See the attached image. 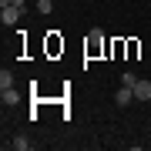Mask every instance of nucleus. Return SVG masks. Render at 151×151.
I'll use <instances>...</instances> for the list:
<instances>
[{
  "label": "nucleus",
  "mask_w": 151,
  "mask_h": 151,
  "mask_svg": "<svg viewBox=\"0 0 151 151\" xmlns=\"http://www.w3.org/2000/svg\"><path fill=\"white\" fill-rule=\"evenodd\" d=\"M0 20H4V27H14L17 20H20V7H0Z\"/></svg>",
  "instance_id": "1"
},
{
  "label": "nucleus",
  "mask_w": 151,
  "mask_h": 151,
  "mask_svg": "<svg viewBox=\"0 0 151 151\" xmlns=\"http://www.w3.org/2000/svg\"><path fill=\"white\" fill-rule=\"evenodd\" d=\"M134 101V87H118V91H114V104H118V108H128V104Z\"/></svg>",
  "instance_id": "2"
},
{
  "label": "nucleus",
  "mask_w": 151,
  "mask_h": 151,
  "mask_svg": "<svg viewBox=\"0 0 151 151\" xmlns=\"http://www.w3.org/2000/svg\"><path fill=\"white\" fill-rule=\"evenodd\" d=\"M134 97L138 101H151V81H138L134 84Z\"/></svg>",
  "instance_id": "3"
},
{
  "label": "nucleus",
  "mask_w": 151,
  "mask_h": 151,
  "mask_svg": "<svg viewBox=\"0 0 151 151\" xmlns=\"http://www.w3.org/2000/svg\"><path fill=\"white\" fill-rule=\"evenodd\" d=\"M0 97H4V104H17L20 101V94H17L14 87H0Z\"/></svg>",
  "instance_id": "4"
},
{
  "label": "nucleus",
  "mask_w": 151,
  "mask_h": 151,
  "mask_svg": "<svg viewBox=\"0 0 151 151\" xmlns=\"http://www.w3.org/2000/svg\"><path fill=\"white\" fill-rule=\"evenodd\" d=\"M0 87H14V74L10 70H0Z\"/></svg>",
  "instance_id": "5"
},
{
  "label": "nucleus",
  "mask_w": 151,
  "mask_h": 151,
  "mask_svg": "<svg viewBox=\"0 0 151 151\" xmlns=\"http://www.w3.org/2000/svg\"><path fill=\"white\" fill-rule=\"evenodd\" d=\"M10 145H14L17 151H30V141H27V138H14Z\"/></svg>",
  "instance_id": "6"
},
{
  "label": "nucleus",
  "mask_w": 151,
  "mask_h": 151,
  "mask_svg": "<svg viewBox=\"0 0 151 151\" xmlns=\"http://www.w3.org/2000/svg\"><path fill=\"white\" fill-rule=\"evenodd\" d=\"M37 10L40 14H50V10H54V0H37Z\"/></svg>",
  "instance_id": "7"
},
{
  "label": "nucleus",
  "mask_w": 151,
  "mask_h": 151,
  "mask_svg": "<svg viewBox=\"0 0 151 151\" xmlns=\"http://www.w3.org/2000/svg\"><path fill=\"white\" fill-rule=\"evenodd\" d=\"M121 84H128V87H134V84H138V77L131 74V70H124V74H121Z\"/></svg>",
  "instance_id": "8"
},
{
  "label": "nucleus",
  "mask_w": 151,
  "mask_h": 151,
  "mask_svg": "<svg viewBox=\"0 0 151 151\" xmlns=\"http://www.w3.org/2000/svg\"><path fill=\"white\" fill-rule=\"evenodd\" d=\"M24 4H27V0H14V7H20V10H24Z\"/></svg>",
  "instance_id": "9"
},
{
  "label": "nucleus",
  "mask_w": 151,
  "mask_h": 151,
  "mask_svg": "<svg viewBox=\"0 0 151 151\" xmlns=\"http://www.w3.org/2000/svg\"><path fill=\"white\" fill-rule=\"evenodd\" d=\"M10 4H14V0H0V7H10Z\"/></svg>",
  "instance_id": "10"
}]
</instances>
